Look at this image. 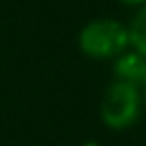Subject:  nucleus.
<instances>
[{
  "mask_svg": "<svg viewBox=\"0 0 146 146\" xmlns=\"http://www.w3.org/2000/svg\"><path fill=\"white\" fill-rule=\"evenodd\" d=\"M80 50L92 60H116L131 47L129 26L118 19H92L80 30Z\"/></svg>",
  "mask_w": 146,
  "mask_h": 146,
  "instance_id": "obj_1",
  "label": "nucleus"
},
{
  "mask_svg": "<svg viewBox=\"0 0 146 146\" xmlns=\"http://www.w3.org/2000/svg\"><path fill=\"white\" fill-rule=\"evenodd\" d=\"M142 90L131 84L114 82L110 84L101 99V120L110 129H127L137 123L142 112Z\"/></svg>",
  "mask_w": 146,
  "mask_h": 146,
  "instance_id": "obj_2",
  "label": "nucleus"
},
{
  "mask_svg": "<svg viewBox=\"0 0 146 146\" xmlns=\"http://www.w3.org/2000/svg\"><path fill=\"white\" fill-rule=\"evenodd\" d=\"M114 80L144 90L146 86V58L135 50H127L114 60Z\"/></svg>",
  "mask_w": 146,
  "mask_h": 146,
  "instance_id": "obj_3",
  "label": "nucleus"
},
{
  "mask_svg": "<svg viewBox=\"0 0 146 146\" xmlns=\"http://www.w3.org/2000/svg\"><path fill=\"white\" fill-rule=\"evenodd\" d=\"M129 36H131V50L140 52L146 58V5L137 9L129 24Z\"/></svg>",
  "mask_w": 146,
  "mask_h": 146,
  "instance_id": "obj_4",
  "label": "nucleus"
},
{
  "mask_svg": "<svg viewBox=\"0 0 146 146\" xmlns=\"http://www.w3.org/2000/svg\"><path fill=\"white\" fill-rule=\"evenodd\" d=\"M120 2H125V5H133V7H142V5H146V0H120Z\"/></svg>",
  "mask_w": 146,
  "mask_h": 146,
  "instance_id": "obj_5",
  "label": "nucleus"
},
{
  "mask_svg": "<svg viewBox=\"0 0 146 146\" xmlns=\"http://www.w3.org/2000/svg\"><path fill=\"white\" fill-rule=\"evenodd\" d=\"M142 97H144V101H146V86H144V90H142Z\"/></svg>",
  "mask_w": 146,
  "mask_h": 146,
  "instance_id": "obj_6",
  "label": "nucleus"
}]
</instances>
